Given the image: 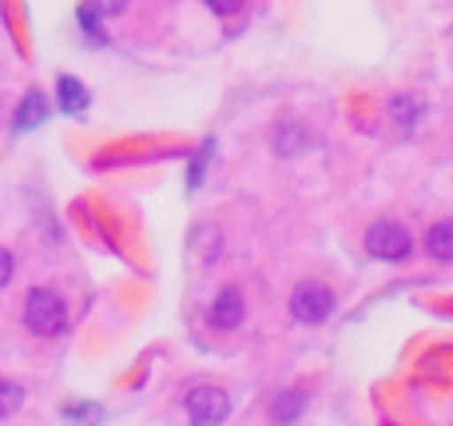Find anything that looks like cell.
<instances>
[{
	"label": "cell",
	"instance_id": "cell-6",
	"mask_svg": "<svg viewBox=\"0 0 453 426\" xmlns=\"http://www.w3.org/2000/svg\"><path fill=\"white\" fill-rule=\"evenodd\" d=\"M56 100H60V112H68V116H84L88 112V88L80 84L76 76H60L56 80Z\"/></svg>",
	"mask_w": 453,
	"mask_h": 426
},
{
	"label": "cell",
	"instance_id": "cell-10",
	"mask_svg": "<svg viewBox=\"0 0 453 426\" xmlns=\"http://www.w3.org/2000/svg\"><path fill=\"white\" fill-rule=\"evenodd\" d=\"M24 403V387L12 379H0V419H12Z\"/></svg>",
	"mask_w": 453,
	"mask_h": 426
},
{
	"label": "cell",
	"instance_id": "cell-5",
	"mask_svg": "<svg viewBox=\"0 0 453 426\" xmlns=\"http://www.w3.org/2000/svg\"><path fill=\"white\" fill-rule=\"evenodd\" d=\"M242 319H247V299H242L239 287L219 291V299L211 303V327H219V331H234V327H242Z\"/></svg>",
	"mask_w": 453,
	"mask_h": 426
},
{
	"label": "cell",
	"instance_id": "cell-8",
	"mask_svg": "<svg viewBox=\"0 0 453 426\" xmlns=\"http://www.w3.org/2000/svg\"><path fill=\"white\" fill-rule=\"evenodd\" d=\"M303 411H306V395H303V391H279V395H274V403H271V419L279 426L298 422V419H303Z\"/></svg>",
	"mask_w": 453,
	"mask_h": 426
},
{
	"label": "cell",
	"instance_id": "cell-3",
	"mask_svg": "<svg viewBox=\"0 0 453 426\" xmlns=\"http://www.w3.org/2000/svg\"><path fill=\"white\" fill-rule=\"evenodd\" d=\"M290 315H295L298 323H306V327L330 319L334 315V295H330V287L314 283V279H303V283L290 291Z\"/></svg>",
	"mask_w": 453,
	"mask_h": 426
},
{
	"label": "cell",
	"instance_id": "cell-1",
	"mask_svg": "<svg viewBox=\"0 0 453 426\" xmlns=\"http://www.w3.org/2000/svg\"><path fill=\"white\" fill-rule=\"evenodd\" d=\"M24 327H28L32 335H40V339H56V335H64V327H68V303H64L52 287H36V291H28V299H24Z\"/></svg>",
	"mask_w": 453,
	"mask_h": 426
},
{
	"label": "cell",
	"instance_id": "cell-13",
	"mask_svg": "<svg viewBox=\"0 0 453 426\" xmlns=\"http://www.w3.org/2000/svg\"><path fill=\"white\" fill-rule=\"evenodd\" d=\"M64 414H68V419H80L84 426H92L100 411H96V407H88V403H72V407H64Z\"/></svg>",
	"mask_w": 453,
	"mask_h": 426
},
{
	"label": "cell",
	"instance_id": "cell-11",
	"mask_svg": "<svg viewBox=\"0 0 453 426\" xmlns=\"http://www.w3.org/2000/svg\"><path fill=\"white\" fill-rule=\"evenodd\" d=\"M196 255L203 263H215V255H219V231H215L211 223H203V228L196 231Z\"/></svg>",
	"mask_w": 453,
	"mask_h": 426
},
{
	"label": "cell",
	"instance_id": "cell-15",
	"mask_svg": "<svg viewBox=\"0 0 453 426\" xmlns=\"http://www.w3.org/2000/svg\"><path fill=\"white\" fill-rule=\"evenodd\" d=\"M88 4H92L100 16H116V12H124L127 8V0H88Z\"/></svg>",
	"mask_w": 453,
	"mask_h": 426
},
{
	"label": "cell",
	"instance_id": "cell-2",
	"mask_svg": "<svg viewBox=\"0 0 453 426\" xmlns=\"http://www.w3.org/2000/svg\"><path fill=\"white\" fill-rule=\"evenodd\" d=\"M366 252L382 263H402V259H410V252H414V239H410V231L402 228V223L378 220L374 228L366 231Z\"/></svg>",
	"mask_w": 453,
	"mask_h": 426
},
{
	"label": "cell",
	"instance_id": "cell-16",
	"mask_svg": "<svg viewBox=\"0 0 453 426\" xmlns=\"http://www.w3.org/2000/svg\"><path fill=\"white\" fill-rule=\"evenodd\" d=\"M12 271H16L12 252H4V247H0V287H8V279H12Z\"/></svg>",
	"mask_w": 453,
	"mask_h": 426
},
{
	"label": "cell",
	"instance_id": "cell-12",
	"mask_svg": "<svg viewBox=\"0 0 453 426\" xmlns=\"http://www.w3.org/2000/svg\"><path fill=\"white\" fill-rule=\"evenodd\" d=\"M390 112H394V120H398V124L410 132V128H414V120L422 116V104L410 100V96H394V100H390Z\"/></svg>",
	"mask_w": 453,
	"mask_h": 426
},
{
	"label": "cell",
	"instance_id": "cell-7",
	"mask_svg": "<svg viewBox=\"0 0 453 426\" xmlns=\"http://www.w3.org/2000/svg\"><path fill=\"white\" fill-rule=\"evenodd\" d=\"M426 255L438 263H453V220H438L426 231Z\"/></svg>",
	"mask_w": 453,
	"mask_h": 426
},
{
	"label": "cell",
	"instance_id": "cell-4",
	"mask_svg": "<svg viewBox=\"0 0 453 426\" xmlns=\"http://www.w3.org/2000/svg\"><path fill=\"white\" fill-rule=\"evenodd\" d=\"M183 411H188L191 426H219L231 414V399L219 387H196L183 399Z\"/></svg>",
	"mask_w": 453,
	"mask_h": 426
},
{
	"label": "cell",
	"instance_id": "cell-9",
	"mask_svg": "<svg viewBox=\"0 0 453 426\" xmlns=\"http://www.w3.org/2000/svg\"><path fill=\"white\" fill-rule=\"evenodd\" d=\"M44 120H48V100H44V92H36V88H32V92L24 96L20 112H16V132H28V128H40Z\"/></svg>",
	"mask_w": 453,
	"mask_h": 426
},
{
	"label": "cell",
	"instance_id": "cell-14",
	"mask_svg": "<svg viewBox=\"0 0 453 426\" xmlns=\"http://www.w3.org/2000/svg\"><path fill=\"white\" fill-rule=\"evenodd\" d=\"M203 4L211 8L215 16H234V12L242 8V0H203Z\"/></svg>",
	"mask_w": 453,
	"mask_h": 426
}]
</instances>
